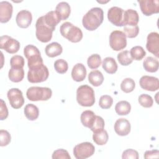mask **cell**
Here are the masks:
<instances>
[{
    "instance_id": "1",
    "label": "cell",
    "mask_w": 159,
    "mask_h": 159,
    "mask_svg": "<svg viewBox=\"0 0 159 159\" xmlns=\"http://www.w3.org/2000/svg\"><path fill=\"white\" fill-rule=\"evenodd\" d=\"M104 20V12L101 7H95L89 10L83 17L82 24L88 30L93 31L98 29Z\"/></svg>"
},
{
    "instance_id": "2",
    "label": "cell",
    "mask_w": 159,
    "mask_h": 159,
    "mask_svg": "<svg viewBox=\"0 0 159 159\" xmlns=\"http://www.w3.org/2000/svg\"><path fill=\"white\" fill-rule=\"evenodd\" d=\"M76 100L81 106H92L95 102V95L93 89L86 84L79 86L76 90Z\"/></svg>"
},
{
    "instance_id": "3",
    "label": "cell",
    "mask_w": 159,
    "mask_h": 159,
    "mask_svg": "<svg viewBox=\"0 0 159 159\" xmlns=\"http://www.w3.org/2000/svg\"><path fill=\"white\" fill-rule=\"evenodd\" d=\"M29 68L27 80L30 83H42L46 81L48 78L49 71L43 63L32 66Z\"/></svg>"
},
{
    "instance_id": "4",
    "label": "cell",
    "mask_w": 159,
    "mask_h": 159,
    "mask_svg": "<svg viewBox=\"0 0 159 159\" xmlns=\"http://www.w3.org/2000/svg\"><path fill=\"white\" fill-rule=\"evenodd\" d=\"M60 31L63 37L73 43L81 41L83 38V32L81 29L70 22L63 23L60 26Z\"/></svg>"
},
{
    "instance_id": "5",
    "label": "cell",
    "mask_w": 159,
    "mask_h": 159,
    "mask_svg": "<svg viewBox=\"0 0 159 159\" xmlns=\"http://www.w3.org/2000/svg\"><path fill=\"white\" fill-rule=\"evenodd\" d=\"M52 95V91L47 87L32 86L28 88L26 96L29 100L32 101H47Z\"/></svg>"
},
{
    "instance_id": "6",
    "label": "cell",
    "mask_w": 159,
    "mask_h": 159,
    "mask_svg": "<svg viewBox=\"0 0 159 159\" xmlns=\"http://www.w3.org/2000/svg\"><path fill=\"white\" fill-rule=\"evenodd\" d=\"M35 35L37 39L43 42H48L52 38L53 30L45 23L43 17H39L35 23Z\"/></svg>"
},
{
    "instance_id": "7",
    "label": "cell",
    "mask_w": 159,
    "mask_h": 159,
    "mask_svg": "<svg viewBox=\"0 0 159 159\" xmlns=\"http://www.w3.org/2000/svg\"><path fill=\"white\" fill-rule=\"evenodd\" d=\"M109 45L111 48L115 51H119L127 46V37L124 32L114 30L109 35Z\"/></svg>"
},
{
    "instance_id": "8",
    "label": "cell",
    "mask_w": 159,
    "mask_h": 159,
    "mask_svg": "<svg viewBox=\"0 0 159 159\" xmlns=\"http://www.w3.org/2000/svg\"><path fill=\"white\" fill-rule=\"evenodd\" d=\"M24 54L27 59L28 67L43 63L39 50L33 45H27L24 48Z\"/></svg>"
},
{
    "instance_id": "9",
    "label": "cell",
    "mask_w": 159,
    "mask_h": 159,
    "mask_svg": "<svg viewBox=\"0 0 159 159\" xmlns=\"http://www.w3.org/2000/svg\"><path fill=\"white\" fill-rule=\"evenodd\" d=\"M94 151V146L90 142H85L75 146L73 155L76 159H85L92 156Z\"/></svg>"
},
{
    "instance_id": "10",
    "label": "cell",
    "mask_w": 159,
    "mask_h": 159,
    "mask_svg": "<svg viewBox=\"0 0 159 159\" xmlns=\"http://www.w3.org/2000/svg\"><path fill=\"white\" fill-rule=\"evenodd\" d=\"M0 48L7 53L14 54L20 48V43L16 39L8 35H2L0 38Z\"/></svg>"
},
{
    "instance_id": "11",
    "label": "cell",
    "mask_w": 159,
    "mask_h": 159,
    "mask_svg": "<svg viewBox=\"0 0 159 159\" xmlns=\"http://www.w3.org/2000/svg\"><path fill=\"white\" fill-rule=\"evenodd\" d=\"M7 98L12 107L19 109L24 104V98L22 91L18 88H11L7 93Z\"/></svg>"
},
{
    "instance_id": "12",
    "label": "cell",
    "mask_w": 159,
    "mask_h": 159,
    "mask_svg": "<svg viewBox=\"0 0 159 159\" xmlns=\"http://www.w3.org/2000/svg\"><path fill=\"white\" fill-rule=\"evenodd\" d=\"M138 2L142 12L147 16L159 12L158 0H138Z\"/></svg>"
},
{
    "instance_id": "13",
    "label": "cell",
    "mask_w": 159,
    "mask_h": 159,
    "mask_svg": "<svg viewBox=\"0 0 159 159\" xmlns=\"http://www.w3.org/2000/svg\"><path fill=\"white\" fill-rule=\"evenodd\" d=\"M124 10L122 8L113 6L109 9L107 11L108 20L114 25L117 27H122L123 25Z\"/></svg>"
},
{
    "instance_id": "14",
    "label": "cell",
    "mask_w": 159,
    "mask_h": 159,
    "mask_svg": "<svg viewBox=\"0 0 159 159\" xmlns=\"http://www.w3.org/2000/svg\"><path fill=\"white\" fill-rule=\"evenodd\" d=\"M147 50L153 54L156 57H159V34L157 32L150 33L147 38Z\"/></svg>"
},
{
    "instance_id": "15",
    "label": "cell",
    "mask_w": 159,
    "mask_h": 159,
    "mask_svg": "<svg viewBox=\"0 0 159 159\" xmlns=\"http://www.w3.org/2000/svg\"><path fill=\"white\" fill-rule=\"evenodd\" d=\"M139 84L142 89L147 91H155L159 88V80L154 76H143L139 80Z\"/></svg>"
},
{
    "instance_id": "16",
    "label": "cell",
    "mask_w": 159,
    "mask_h": 159,
    "mask_svg": "<svg viewBox=\"0 0 159 159\" xmlns=\"http://www.w3.org/2000/svg\"><path fill=\"white\" fill-rule=\"evenodd\" d=\"M114 129V131L118 135L125 136L127 135L130 132V123L126 119L120 118L116 121Z\"/></svg>"
},
{
    "instance_id": "17",
    "label": "cell",
    "mask_w": 159,
    "mask_h": 159,
    "mask_svg": "<svg viewBox=\"0 0 159 159\" xmlns=\"http://www.w3.org/2000/svg\"><path fill=\"white\" fill-rule=\"evenodd\" d=\"M32 13L27 10L20 11L16 17V21L17 25L23 29L27 28L32 22Z\"/></svg>"
},
{
    "instance_id": "18",
    "label": "cell",
    "mask_w": 159,
    "mask_h": 159,
    "mask_svg": "<svg viewBox=\"0 0 159 159\" xmlns=\"http://www.w3.org/2000/svg\"><path fill=\"white\" fill-rule=\"evenodd\" d=\"M12 11V5L9 2L6 1L0 2V22H7L11 19Z\"/></svg>"
},
{
    "instance_id": "19",
    "label": "cell",
    "mask_w": 159,
    "mask_h": 159,
    "mask_svg": "<svg viewBox=\"0 0 159 159\" xmlns=\"http://www.w3.org/2000/svg\"><path fill=\"white\" fill-rule=\"evenodd\" d=\"M139 21V14L135 10L129 9L124 11L123 18L124 26H135L137 25Z\"/></svg>"
},
{
    "instance_id": "20",
    "label": "cell",
    "mask_w": 159,
    "mask_h": 159,
    "mask_svg": "<svg viewBox=\"0 0 159 159\" xmlns=\"http://www.w3.org/2000/svg\"><path fill=\"white\" fill-rule=\"evenodd\" d=\"M86 76V69L83 63H76L73 66L71 71V77L73 80L77 82L83 81Z\"/></svg>"
},
{
    "instance_id": "21",
    "label": "cell",
    "mask_w": 159,
    "mask_h": 159,
    "mask_svg": "<svg viewBox=\"0 0 159 159\" xmlns=\"http://www.w3.org/2000/svg\"><path fill=\"white\" fill-rule=\"evenodd\" d=\"M45 23L53 30H55L56 26L61 21L59 16L55 11H50L48 12L45 16H43Z\"/></svg>"
},
{
    "instance_id": "22",
    "label": "cell",
    "mask_w": 159,
    "mask_h": 159,
    "mask_svg": "<svg viewBox=\"0 0 159 159\" xmlns=\"http://www.w3.org/2000/svg\"><path fill=\"white\" fill-rule=\"evenodd\" d=\"M57 15L59 16L61 20H66L68 18L71 12V8L69 4L66 2H59L56 7L55 11Z\"/></svg>"
},
{
    "instance_id": "23",
    "label": "cell",
    "mask_w": 159,
    "mask_h": 159,
    "mask_svg": "<svg viewBox=\"0 0 159 159\" xmlns=\"http://www.w3.org/2000/svg\"><path fill=\"white\" fill-rule=\"evenodd\" d=\"M46 55L51 58L57 57L62 53L63 48L61 45L58 42H52L48 44L45 48Z\"/></svg>"
},
{
    "instance_id": "24",
    "label": "cell",
    "mask_w": 159,
    "mask_h": 159,
    "mask_svg": "<svg viewBox=\"0 0 159 159\" xmlns=\"http://www.w3.org/2000/svg\"><path fill=\"white\" fill-rule=\"evenodd\" d=\"M96 116V115L93 111L89 110L84 111L81 114V122L83 126L90 129L95 120Z\"/></svg>"
},
{
    "instance_id": "25",
    "label": "cell",
    "mask_w": 159,
    "mask_h": 159,
    "mask_svg": "<svg viewBox=\"0 0 159 159\" xmlns=\"http://www.w3.org/2000/svg\"><path fill=\"white\" fill-rule=\"evenodd\" d=\"M143 66L145 71L150 73H154L158 71L159 67V62L157 58L153 57H147L143 62Z\"/></svg>"
},
{
    "instance_id": "26",
    "label": "cell",
    "mask_w": 159,
    "mask_h": 159,
    "mask_svg": "<svg viewBox=\"0 0 159 159\" xmlns=\"http://www.w3.org/2000/svg\"><path fill=\"white\" fill-rule=\"evenodd\" d=\"M88 81L93 86H99L104 81L103 75L98 70H93L88 75Z\"/></svg>"
},
{
    "instance_id": "27",
    "label": "cell",
    "mask_w": 159,
    "mask_h": 159,
    "mask_svg": "<svg viewBox=\"0 0 159 159\" xmlns=\"http://www.w3.org/2000/svg\"><path fill=\"white\" fill-rule=\"evenodd\" d=\"M102 68L109 74H114L117 70V64L112 57L105 58L102 63Z\"/></svg>"
},
{
    "instance_id": "28",
    "label": "cell",
    "mask_w": 159,
    "mask_h": 159,
    "mask_svg": "<svg viewBox=\"0 0 159 159\" xmlns=\"http://www.w3.org/2000/svg\"><path fill=\"white\" fill-rule=\"evenodd\" d=\"M25 116L29 120H36L39 115V108L33 104H27L24 110Z\"/></svg>"
},
{
    "instance_id": "29",
    "label": "cell",
    "mask_w": 159,
    "mask_h": 159,
    "mask_svg": "<svg viewBox=\"0 0 159 159\" xmlns=\"http://www.w3.org/2000/svg\"><path fill=\"white\" fill-rule=\"evenodd\" d=\"M8 76L9 80L14 83H19L21 81L24 77V70L20 68L11 67Z\"/></svg>"
},
{
    "instance_id": "30",
    "label": "cell",
    "mask_w": 159,
    "mask_h": 159,
    "mask_svg": "<svg viewBox=\"0 0 159 159\" xmlns=\"http://www.w3.org/2000/svg\"><path fill=\"white\" fill-rule=\"evenodd\" d=\"M131 110V106L127 101H120L115 106V111L119 116H125L129 114Z\"/></svg>"
},
{
    "instance_id": "31",
    "label": "cell",
    "mask_w": 159,
    "mask_h": 159,
    "mask_svg": "<svg viewBox=\"0 0 159 159\" xmlns=\"http://www.w3.org/2000/svg\"><path fill=\"white\" fill-rule=\"evenodd\" d=\"M109 139V135L107 131L102 129L100 131L94 132L93 135V141L98 145H105Z\"/></svg>"
},
{
    "instance_id": "32",
    "label": "cell",
    "mask_w": 159,
    "mask_h": 159,
    "mask_svg": "<svg viewBox=\"0 0 159 159\" xmlns=\"http://www.w3.org/2000/svg\"><path fill=\"white\" fill-rule=\"evenodd\" d=\"M117 58L119 63L122 66H127L133 61V59L132 58L130 52L128 50L122 51L117 54Z\"/></svg>"
},
{
    "instance_id": "33",
    "label": "cell",
    "mask_w": 159,
    "mask_h": 159,
    "mask_svg": "<svg viewBox=\"0 0 159 159\" xmlns=\"http://www.w3.org/2000/svg\"><path fill=\"white\" fill-rule=\"evenodd\" d=\"M130 55L133 60H141L146 55V52L141 46H135L130 50Z\"/></svg>"
},
{
    "instance_id": "34",
    "label": "cell",
    "mask_w": 159,
    "mask_h": 159,
    "mask_svg": "<svg viewBox=\"0 0 159 159\" xmlns=\"http://www.w3.org/2000/svg\"><path fill=\"white\" fill-rule=\"evenodd\" d=\"M135 87V83L134 80L130 78H127L122 80L120 84L121 90L125 93H129L134 89Z\"/></svg>"
},
{
    "instance_id": "35",
    "label": "cell",
    "mask_w": 159,
    "mask_h": 159,
    "mask_svg": "<svg viewBox=\"0 0 159 159\" xmlns=\"http://www.w3.org/2000/svg\"><path fill=\"white\" fill-rule=\"evenodd\" d=\"M87 64L89 68L96 69L101 65V58L97 53L90 55L87 60Z\"/></svg>"
},
{
    "instance_id": "36",
    "label": "cell",
    "mask_w": 159,
    "mask_h": 159,
    "mask_svg": "<svg viewBox=\"0 0 159 159\" xmlns=\"http://www.w3.org/2000/svg\"><path fill=\"white\" fill-rule=\"evenodd\" d=\"M54 68L57 73L60 74H64L68 69V65L65 60L58 59L54 63Z\"/></svg>"
},
{
    "instance_id": "37",
    "label": "cell",
    "mask_w": 159,
    "mask_h": 159,
    "mask_svg": "<svg viewBox=\"0 0 159 159\" xmlns=\"http://www.w3.org/2000/svg\"><path fill=\"white\" fill-rule=\"evenodd\" d=\"M139 104L144 107H151L153 104V100L151 96L147 94H142L139 96Z\"/></svg>"
},
{
    "instance_id": "38",
    "label": "cell",
    "mask_w": 159,
    "mask_h": 159,
    "mask_svg": "<svg viewBox=\"0 0 159 159\" xmlns=\"http://www.w3.org/2000/svg\"><path fill=\"white\" fill-rule=\"evenodd\" d=\"M113 103V99L111 96L103 95L101 96L99 101V105L102 109H109Z\"/></svg>"
},
{
    "instance_id": "39",
    "label": "cell",
    "mask_w": 159,
    "mask_h": 159,
    "mask_svg": "<svg viewBox=\"0 0 159 159\" xmlns=\"http://www.w3.org/2000/svg\"><path fill=\"white\" fill-rule=\"evenodd\" d=\"M10 65L11 67L23 68L25 65L24 58L20 55H14L10 60Z\"/></svg>"
},
{
    "instance_id": "40",
    "label": "cell",
    "mask_w": 159,
    "mask_h": 159,
    "mask_svg": "<svg viewBox=\"0 0 159 159\" xmlns=\"http://www.w3.org/2000/svg\"><path fill=\"white\" fill-rule=\"evenodd\" d=\"M104 125H105V122L102 117L99 116H96L95 120L93 124L92 125V126L91 127L90 129L91 130V131L93 132V133L96 132L104 129Z\"/></svg>"
},
{
    "instance_id": "41",
    "label": "cell",
    "mask_w": 159,
    "mask_h": 159,
    "mask_svg": "<svg viewBox=\"0 0 159 159\" xmlns=\"http://www.w3.org/2000/svg\"><path fill=\"white\" fill-rule=\"evenodd\" d=\"M124 32L128 38H134L137 36L139 32V27L138 25L135 26H124Z\"/></svg>"
},
{
    "instance_id": "42",
    "label": "cell",
    "mask_w": 159,
    "mask_h": 159,
    "mask_svg": "<svg viewBox=\"0 0 159 159\" xmlns=\"http://www.w3.org/2000/svg\"><path fill=\"white\" fill-rule=\"evenodd\" d=\"M53 159H71V157L70 156L67 150L60 148L57 150H55L52 156Z\"/></svg>"
},
{
    "instance_id": "43",
    "label": "cell",
    "mask_w": 159,
    "mask_h": 159,
    "mask_svg": "<svg viewBox=\"0 0 159 159\" xmlns=\"http://www.w3.org/2000/svg\"><path fill=\"white\" fill-rule=\"evenodd\" d=\"M0 145L1 147L7 145L11 140V134L6 130H0Z\"/></svg>"
},
{
    "instance_id": "44",
    "label": "cell",
    "mask_w": 159,
    "mask_h": 159,
    "mask_svg": "<svg viewBox=\"0 0 159 159\" xmlns=\"http://www.w3.org/2000/svg\"><path fill=\"white\" fill-rule=\"evenodd\" d=\"M139 158V157L138 152L132 148H129L124 150L122 155V159H138Z\"/></svg>"
},
{
    "instance_id": "45",
    "label": "cell",
    "mask_w": 159,
    "mask_h": 159,
    "mask_svg": "<svg viewBox=\"0 0 159 159\" xmlns=\"http://www.w3.org/2000/svg\"><path fill=\"white\" fill-rule=\"evenodd\" d=\"M1 104H0V119L1 120H3L6 119L8 117V109L6 106V104L5 102L3 101V99H0Z\"/></svg>"
},
{
    "instance_id": "46",
    "label": "cell",
    "mask_w": 159,
    "mask_h": 159,
    "mask_svg": "<svg viewBox=\"0 0 159 159\" xmlns=\"http://www.w3.org/2000/svg\"><path fill=\"white\" fill-rule=\"evenodd\" d=\"M159 157V151L158 150H147L144 153L145 158H158Z\"/></svg>"
}]
</instances>
